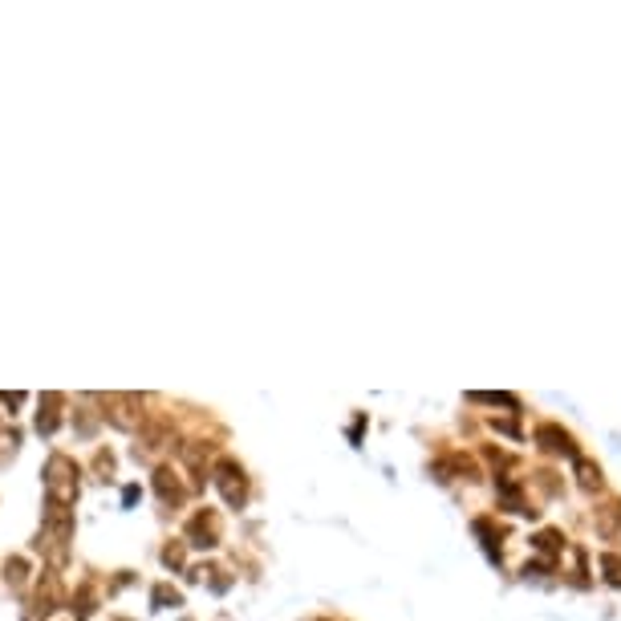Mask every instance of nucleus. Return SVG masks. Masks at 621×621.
Here are the masks:
<instances>
[{
	"instance_id": "f257e3e1",
	"label": "nucleus",
	"mask_w": 621,
	"mask_h": 621,
	"mask_svg": "<svg viewBox=\"0 0 621 621\" xmlns=\"http://www.w3.org/2000/svg\"><path fill=\"white\" fill-rule=\"evenodd\" d=\"M78 463L74 459H65V455H53L49 463H45V487H49V504H61L69 507L74 504V496H78Z\"/></svg>"
},
{
	"instance_id": "f03ea898",
	"label": "nucleus",
	"mask_w": 621,
	"mask_h": 621,
	"mask_svg": "<svg viewBox=\"0 0 621 621\" xmlns=\"http://www.w3.org/2000/svg\"><path fill=\"white\" fill-rule=\"evenodd\" d=\"M97 402L106 410V418L122 430H130L138 423V414H142V398H138V394H102Z\"/></svg>"
},
{
	"instance_id": "7ed1b4c3",
	"label": "nucleus",
	"mask_w": 621,
	"mask_h": 621,
	"mask_svg": "<svg viewBox=\"0 0 621 621\" xmlns=\"http://www.w3.org/2000/svg\"><path fill=\"white\" fill-rule=\"evenodd\" d=\"M212 479H215V487L224 491V500H228L232 507L244 504V496H248V487H244V471H240L232 459H219L215 471H212Z\"/></svg>"
},
{
	"instance_id": "20e7f679",
	"label": "nucleus",
	"mask_w": 621,
	"mask_h": 621,
	"mask_svg": "<svg viewBox=\"0 0 621 621\" xmlns=\"http://www.w3.org/2000/svg\"><path fill=\"white\" fill-rule=\"evenodd\" d=\"M187 536H191L195 548H212V540H215V520H212V512H195V520L187 524Z\"/></svg>"
},
{
	"instance_id": "39448f33",
	"label": "nucleus",
	"mask_w": 621,
	"mask_h": 621,
	"mask_svg": "<svg viewBox=\"0 0 621 621\" xmlns=\"http://www.w3.org/2000/svg\"><path fill=\"white\" fill-rule=\"evenodd\" d=\"M155 491L163 496V504H183V487H179L171 467H158L155 471Z\"/></svg>"
},
{
	"instance_id": "423d86ee",
	"label": "nucleus",
	"mask_w": 621,
	"mask_h": 621,
	"mask_svg": "<svg viewBox=\"0 0 621 621\" xmlns=\"http://www.w3.org/2000/svg\"><path fill=\"white\" fill-rule=\"evenodd\" d=\"M61 423V394H45L41 398V418H37V430L41 435H53Z\"/></svg>"
},
{
	"instance_id": "0eeeda50",
	"label": "nucleus",
	"mask_w": 621,
	"mask_h": 621,
	"mask_svg": "<svg viewBox=\"0 0 621 621\" xmlns=\"http://www.w3.org/2000/svg\"><path fill=\"white\" fill-rule=\"evenodd\" d=\"M25 573H29V564L25 561H8V581L13 585H25Z\"/></svg>"
},
{
	"instance_id": "6e6552de",
	"label": "nucleus",
	"mask_w": 621,
	"mask_h": 621,
	"mask_svg": "<svg viewBox=\"0 0 621 621\" xmlns=\"http://www.w3.org/2000/svg\"><path fill=\"white\" fill-rule=\"evenodd\" d=\"M0 402H4V407H13V410H17L20 402H25V394H0Z\"/></svg>"
}]
</instances>
